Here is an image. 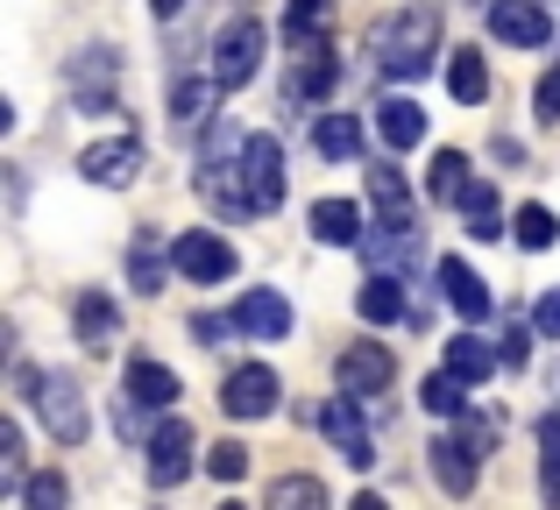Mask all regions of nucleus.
<instances>
[{
  "instance_id": "33",
  "label": "nucleus",
  "mask_w": 560,
  "mask_h": 510,
  "mask_svg": "<svg viewBox=\"0 0 560 510\" xmlns=\"http://www.w3.org/2000/svg\"><path fill=\"white\" fill-rule=\"evenodd\" d=\"M71 503V483L57 469H36L28 475V489H22V510H65Z\"/></svg>"
},
{
  "instance_id": "19",
  "label": "nucleus",
  "mask_w": 560,
  "mask_h": 510,
  "mask_svg": "<svg viewBox=\"0 0 560 510\" xmlns=\"http://www.w3.org/2000/svg\"><path fill=\"white\" fill-rule=\"evenodd\" d=\"M128 404H142V412H171L178 404V369H164V361H128Z\"/></svg>"
},
{
  "instance_id": "25",
  "label": "nucleus",
  "mask_w": 560,
  "mask_h": 510,
  "mask_svg": "<svg viewBox=\"0 0 560 510\" xmlns=\"http://www.w3.org/2000/svg\"><path fill=\"white\" fill-rule=\"evenodd\" d=\"M447 376H454V383H462V390L490 383V376H497V347L468 341V333H462V341H447Z\"/></svg>"
},
{
  "instance_id": "1",
  "label": "nucleus",
  "mask_w": 560,
  "mask_h": 510,
  "mask_svg": "<svg viewBox=\"0 0 560 510\" xmlns=\"http://www.w3.org/2000/svg\"><path fill=\"white\" fill-rule=\"evenodd\" d=\"M370 50L390 79H425L440 57V0H405L397 14H383Z\"/></svg>"
},
{
  "instance_id": "27",
  "label": "nucleus",
  "mask_w": 560,
  "mask_h": 510,
  "mask_svg": "<svg viewBox=\"0 0 560 510\" xmlns=\"http://www.w3.org/2000/svg\"><path fill=\"white\" fill-rule=\"evenodd\" d=\"M355 312L370 319V327L405 319V284H397V276H370V284H362V298H355Z\"/></svg>"
},
{
  "instance_id": "31",
  "label": "nucleus",
  "mask_w": 560,
  "mask_h": 510,
  "mask_svg": "<svg viewBox=\"0 0 560 510\" xmlns=\"http://www.w3.org/2000/svg\"><path fill=\"white\" fill-rule=\"evenodd\" d=\"M313 142H319V156H362V121L355 114H327Z\"/></svg>"
},
{
  "instance_id": "13",
  "label": "nucleus",
  "mask_w": 560,
  "mask_h": 510,
  "mask_svg": "<svg viewBox=\"0 0 560 510\" xmlns=\"http://www.w3.org/2000/svg\"><path fill=\"white\" fill-rule=\"evenodd\" d=\"M121 79V57L114 50H79L71 57V99H79L85 114H107V85Z\"/></svg>"
},
{
  "instance_id": "10",
  "label": "nucleus",
  "mask_w": 560,
  "mask_h": 510,
  "mask_svg": "<svg viewBox=\"0 0 560 510\" xmlns=\"http://www.w3.org/2000/svg\"><path fill=\"white\" fill-rule=\"evenodd\" d=\"M185 475H191V426H185V418H164V426L150 432V483L178 489Z\"/></svg>"
},
{
  "instance_id": "29",
  "label": "nucleus",
  "mask_w": 560,
  "mask_h": 510,
  "mask_svg": "<svg viewBox=\"0 0 560 510\" xmlns=\"http://www.w3.org/2000/svg\"><path fill=\"white\" fill-rule=\"evenodd\" d=\"M447 93L462 99V107H482V99H490V71H482V57H476V50H454V64H447Z\"/></svg>"
},
{
  "instance_id": "16",
  "label": "nucleus",
  "mask_w": 560,
  "mask_h": 510,
  "mask_svg": "<svg viewBox=\"0 0 560 510\" xmlns=\"http://www.w3.org/2000/svg\"><path fill=\"white\" fill-rule=\"evenodd\" d=\"M79 170H85L93 185H136V170H142V142H136V135L93 142V150L79 156Z\"/></svg>"
},
{
  "instance_id": "14",
  "label": "nucleus",
  "mask_w": 560,
  "mask_h": 510,
  "mask_svg": "<svg viewBox=\"0 0 560 510\" xmlns=\"http://www.w3.org/2000/svg\"><path fill=\"white\" fill-rule=\"evenodd\" d=\"M476 454L482 447L468 440V432H440L433 440V483L447 489V497H468V489H476Z\"/></svg>"
},
{
  "instance_id": "3",
  "label": "nucleus",
  "mask_w": 560,
  "mask_h": 510,
  "mask_svg": "<svg viewBox=\"0 0 560 510\" xmlns=\"http://www.w3.org/2000/svg\"><path fill=\"white\" fill-rule=\"evenodd\" d=\"M14 390H28V398H36L43 426H50L65 447H79V440H85V426H93V418H85V398H79V383H71V376H36V369H14Z\"/></svg>"
},
{
  "instance_id": "35",
  "label": "nucleus",
  "mask_w": 560,
  "mask_h": 510,
  "mask_svg": "<svg viewBox=\"0 0 560 510\" xmlns=\"http://www.w3.org/2000/svg\"><path fill=\"white\" fill-rule=\"evenodd\" d=\"M0 483H8L14 497L28 489V469H22V426H14V418L0 426Z\"/></svg>"
},
{
  "instance_id": "37",
  "label": "nucleus",
  "mask_w": 560,
  "mask_h": 510,
  "mask_svg": "<svg viewBox=\"0 0 560 510\" xmlns=\"http://www.w3.org/2000/svg\"><path fill=\"white\" fill-rule=\"evenodd\" d=\"M362 249H370V262H411V249H419V227H390V235H370Z\"/></svg>"
},
{
  "instance_id": "40",
  "label": "nucleus",
  "mask_w": 560,
  "mask_h": 510,
  "mask_svg": "<svg viewBox=\"0 0 560 510\" xmlns=\"http://www.w3.org/2000/svg\"><path fill=\"white\" fill-rule=\"evenodd\" d=\"M533 327L547 333V341H560V290H547V298H539V312H533Z\"/></svg>"
},
{
  "instance_id": "32",
  "label": "nucleus",
  "mask_w": 560,
  "mask_h": 510,
  "mask_svg": "<svg viewBox=\"0 0 560 510\" xmlns=\"http://www.w3.org/2000/svg\"><path fill=\"white\" fill-rule=\"evenodd\" d=\"M539 447H547L539 454V497H547V510H560V418L539 426Z\"/></svg>"
},
{
  "instance_id": "9",
  "label": "nucleus",
  "mask_w": 560,
  "mask_h": 510,
  "mask_svg": "<svg viewBox=\"0 0 560 510\" xmlns=\"http://www.w3.org/2000/svg\"><path fill=\"white\" fill-rule=\"evenodd\" d=\"M228 327L248 333V341H284V333H291V305L277 298V290H242L234 312H228Z\"/></svg>"
},
{
  "instance_id": "5",
  "label": "nucleus",
  "mask_w": 560,
  "mask_h": 510,
  "mask_svg": "<svg viewBox=\"0 0 560 510\" xmlns=\"http://www.w3.org/2000/svg\"><path fill=\"white\" fill-rule=\"evenodd\" d=\"M425 192L440 199V206H462V213H482V206H497V192L468 170V156L462 150H440L433 156V170H425Z\"/></svg>"
},
{
  "instance_id": "4",
  "label": "nucleus",
  "mask_w": 560,
  "mask_h": 510,
  "mask_svg": "<svg viewBox=\"0 0 560 510\" xmlns=\"http://www.w3.org/2000/svg\"><path fill=\"white\" fill-rule=\"evenodd\" d=\"M242 185H248V199H256V213L284 206L291 170H284V142H277V135H248L242 142Z\"/></svg>"
},
{
  "instance_id": "36",
  "label": "nucleus",
  "mask_w": 560,
  "mask_h": 510,
  "mask_svg": "<svg viewBox=\"0 0 560 510\" xmlns=\"http://www.w3.org/2000/svg\"><path fill=\"white\" fill-rule=\"evenodd\" d=\"M206 475H213V483H220V489H234V483H242V475H248V447H234V440H220V447H213V454H206Z\"/></svg>"
},
{
  "instance_id": "15",
  "label": "nucleus",
  "mask_w": 560,
  "mask_h": 510,
  "mask_svg": "<svg viewBox=\"0 0 560 510\" xmlns=\"http://www.w3.org/2000/svg\"><path fill=\"white\" fill-rule=\"evenodd\" d=\"M199 199L228 221H256V199L242 185V164H199Z\"/></svg>"
},
{
  "instance_id": "22",
  "label": "nucleus",
  "mask_w": 560,
  "mask_h": 510,
  "mask_svg": "<svg viewBox=\"0 0 560 510\" xmlns=\"http://www.w3.org/2000/svg\"><path fill=\"white\" fill-rule=\"evenodd\" d=\"M313 235L334 241V249L370 241V235H362V206H355V199H319V206H313Z\"/></svg>"
},
{
  "instance_id": "34",
  "label": "nucleus",
  "mask_w": 560,
  "mask_h": 510,
  "mask_svg": "<svg viewBox=\"0 0 560 510\" xmlns=\"http://www.w3.org/2000/svg\"><path fill=\"white\" fill-rule=\"evenodd\" d=\"M511 235H518V249H553L560 221H553L547 206H518V221H511Z\"/></svg>"
},
{
  "instance_id": "21",
  "label": "nucleus",
  "mask_w": 560,
  "mask_h": 510,
  "mask_svg": "<svg viewBox=\"0 0 560 510\" xmlns=\"http://www.w3.org/2000/svg\"><path fill=\"white\" fill-rule=\"evenodd\" d=\"M376 135L390 142L397 156H405V150H419V142H425V114L411 107V99L390 93V99H376Z\"/></svg>"
},
{
  "instance_id": "20",
  "label": "nucleus",
  "mask_w": 560,
  "mask_h": 510,
  "mask_svg": "<svg viewBox=\"0 0 560 510\" xmlns=\"http://www.w3.org/2000/svg\"><path fill=\"white\" fill-rule=\"evenodd\" d=\"M440 298H447L462 319H490V290H482V276L468 270V262H454V256L440 262Z\"/></svg>"
},
{
  "instance_id": "18",
  "label": "nucleus",
  "mask_w": 560,
  "mask_h": 510,
  "mask_svg": "<svg viewBox=\"0 0 560 510\" xmlns=\"http://www.w3.org/2000/svg\"><path fill=\"white\" fill-rule=\"evenodd\" d=\"M334 85H341V57L319 43V50H305L299 64H291V85H284V99L291 107H313V99H327Z\"/></svg>"
},
{
  "instance_id": "2",
  "label": "nucleus",
  "mask_w": 560,
  "mask_h": 510,
  "mask_svg": "<svg viewBox=\"0 0 560 510\" xmlns=\"http://www.w3.org/2000/svg\"><path fill=\"white\" fill-rule=\"evenodd\" d=\"M262 43H270V36H262L256 14H234V22L213 36V64H206V79H213L220 93H242V85L262 71Z\"/></svg>"
},
{
  "instance_id": "12",
  "label": "nucleus",
  "mask_w": 560,
  "mask_h": 510,
  "mask_svg": "<svg viewBox=\"0 0 560 510\" xmlns=\"http://www.w3.org/2000/svg\"><path fill=\"white\" fill-rule=\"evenodd\" d=\"M490 28H497L504 43H518V50L553 43V14L539 8V0H497V8H490Z\"/></svg>"
},
{
  "instance_id": "44",
  "label": "nucleus",
  "mask_w": 560,
  "mask_h": 510,
  "mask_svg": "<svg viewBox=\"0 0 560 510\" xmlns=\"http://www.w3.org/2000/svg\"><path fill=\"white\" fill-rule=\"evenodd\" d=\"M348 510H390V503H383V497H355V503H348Z\"/></svg>"
},
{
  "instance_id": "43",
  "label": "nucleus",
  "mask_w": 560,
  "mask_h": 510,
  "mask_svg": "<svg viewBox=\"0 0 560 510\" xmlns=\"http://www.w3.org/2000/svg\"><path fill=\"white\" fill-rule=\"evenodd\" d=\"M150 8H156V14H164V22H171V14H185L191 0H150Z\"/></svg>"
},
{
  "instance_id": "24",
  "label": "nucleus",
  "mask_w": 560,
  "mask_h": 510,
  "mask_svg": "<svg viewBox=\"0 0 560 510\" xmlns=\"http://www.w3.org/2000/svg\"><path fill=\"white\" fill-rule=\"evenodd\" d=\"M370 199H376L383 227H411V185L397 178V164H376L370 170Z\"/></svg>"
},
{
  "instance_id": "30",
  "label": "nucleus",
  "mask_w": 560,
  "mask_h": 510,
  "mask_svg": "<svg viewBox=\"0 0 560 510\" xmlns=\"http://www.w3.org/2000/svg\"><path fill=\"white\" fill-rule=\"evenodd\" d=\"M128 276H136V290H164V241L150 227L128 241Z\"/></svg>"
},
{
  "instance_id": "11",
  "label": "nucleus",
  "mask_w": 560,
  "mask_h": 510,
  "mask_svg": "<svg viewBox=\"0 0 560 510\" xmlns=\"http://www.w3.org/2000/svg\"><path fill=\"white\" fill-rule=\"evenodd\" d=\"M319 426H327V440L341 447V461H348V469H376V440H370V426H362L355 398H334L327 412H319Z\"/></svg>"
},
{
  "instance_id": "26",
  "label": "nucleus",
  "mask_w": 560,
  "mask_h": 510,
  "mask_svg": "<svg viewBox=\"0 0 560 510\" xmlns=\"http://www.w3.org/2000/svg\"><path fill=\"white\" fill-rule=\"evenodd\" d=\"M262 510H327V483L319 475H277Z\"/></svg>"
},
{
  "instance_id": "41",
  "label": "nucleus",
  "mask_w": 560,
  "mask_h": 510,
  "mask_svg": "<svg viewBox=\"0 0 560 510\" xmlns=\"http://www.w3.org/2000/svg\"><path fill=\"white\" fill-rule=\"evenodd\" d=\"M468 235H476V241H497V235H504V213H497V206L468 213Z\"/></svg>"
},
{
  "instance_id": "6",
  "label": "nucleus",
  "mask_w": 560,
  "mask_h": 510,
  "mask_svg": "<svg viewBox=\"0 0 560 510\" xmlns=\"http://www.w3.org/2000/svg\"><path fill=\"white\" fill-rule=\"evenodd\" d=\"M397 383V355L383 341H348L341 347V398H383Z\"/></svg>"
},
{
  "instance_id": "42",
  "label": "nucleus",
  "mask_w": 560,
  "mask_h": 510,
  "mask_svg": "<svg viewBox=\"0 0 560 510\" xmlns=\"http://www.w3.org/2000/svg\"><path fill=\"white\" fill-rule=\"evenodd\" d=\"M539 121H560V71L539 79Z\"/></svg>"
},
{
  "instance_id": "17",
  "label": "nucleus",
  "mask_w": 560,
  "mask_h": 510,
  "mask_svg": "<svg viewBox=\"0 0 560 510\" xmlns=\"http://www.w3.org/2000/svg\"><path fill=\"white\" fill-rule=\"evenodd\" d=\"M71 327H79V341L93 347V355H107V347L121 341V305H114L107 290H79V305H71Z\"/></svg>"
},
{
  "instance_id": "7",
  "label": "nucleus",
  "mask_w": 560,
  "mask_h": 510,
  "mask_svg": "<svg viewBox=\"0 0 560 510\" xmlns=\"http://www.w3.org/2000/svg\"><path fill=\"white\" fill-rule=\"evenodd\" d=\"M171 270L191 276V284H228V276H234V249L220 235H206V227H191V235L171 241Z\"/></svg>"
},
{
  "instance_id": "23",
  "label": "nucleus",
  "mask_w": 560,
  "mask_h": 510,
  "mask_svg": "<svg viewBox=\"0 0 560 510\" xmlns=\"http://www.w3.org/2000/svg\"><path fill=\"white\" fill-rule=\"evenodd\" d=\"M334 28V0H284V43L319 50V36Z\"/></svg>"
},
{
  "instance_id": "45",
  "label": "nucleus",
  "mask_w": 560,
  "mask_h": 510,
  "mask_svg": "<svg viewBox=\"0 0 560 510\" xmlns=\"http://www.w3.org/2000/svg\"><path fill=\"white\" fill-rule=\"evenodd\" d=\"M228 510H234V503H228Z\"/></svg>"
},
{
  "instance_id": "39",
  "label": "nucleus",
  "mask_w": 560,
  "mask_h": 510,
  "mask_svg": "<svg viewBox=\"0 0 560 510\" xmlns=\"http://www.w3.org/2000/svg\"><path fill=\"white\" fill-rule=\"evenodd\" d=\"M525 355H533V333H525V327H511V333H504V347H497V361L525 369Z\"/></svg>"
},
{
  "instance_id": "38",
  "label": "nucleus",
  "mask_w": 560,
  "mask_h": 510,
  "mask_svg": "<svg viewBox=\"0 0 560 510\" xmlns=\"http://www.w3.org/2000/svg\"><path fill=\"white\" fill-rule=\"evenodd\" d=\"M425 412H433V418H462V412H468V398H462V383H454V376H447V369H440V376H433V383H425Z\"/></svg>"
},
{
  "instance_id": "28",
  "label": "nucleus",
  "mask_w": 560,
  "mask_h": 510,
  "mask_svg": "<svg viewBox=\"0 0 560 510\" xmlns=\"http://www.w3.org/2000/svg\"><path fill=\"white\" fill-rule=\"evenodd\" d=\"M213 99H220L213 79H171V121H178V128H199Z\"/></svg>"
},
{
  "instance_id": "8",
  "label": "nucleus",
  "mask_w": 560,
  "mask_h": 510,
  "mask_svg": "<svg viewBox=\"0 0 560 510\" xmlns=\"http://www.w3.org/2000/svg\"><path fill=\"white\" fill-rule=\"evenodd\" d=\"M220 412H228V418H270L277 412V376L262 369V361L234 369L228 383H220Z\"/></svg>"
}]
</instances>
